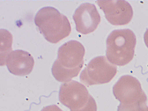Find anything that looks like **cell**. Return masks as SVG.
Instances as JSON below:
<instances>
[{
    "label": "cell",
    "instance_id": "obj_1",
    "mask_svg": "<svg viewBox=\"0 0 148 111\" xmlns=\"http://www.w3.org/2000/svg\"><path fill=\"white\" fill-rule=\"evenodd\" d=\"M85 53L84 45L76 40H72L61 45L51 69L56 79L66 83L77 76L84 65Z\"/></svg>",
    "mask_w": 148,
    "mask_h": 111
},
{
    "label": "cell",
    "instance_id": "obj_2",
    "mask_svg": "<svg viewBox=\"0 0 148 111\" xmlns=\"http://www.w3.org/2000/svg\"><path fill=\"white\" fill-rule=\"evenodd\" d=\"M34 23L47 41L57 44L69 36L71 32L70 22L66 16L55 8H42L36 14Z\"/></svg>",
    "mask_w": 148,
    "mask_h": 111
},
{
    "label": "cell",
    "instance_id": "obj_3",
    "mask_svg": "<svg viewBox=\"0 0 148 111\" xmlns=\"http://www.w3.org/2000/svg\"><path fill=\"white\" fill-rule=\"evenodd\" d=\"M136 44V35L131 29L114 30L106 40L107 59L114 65H126L133 59Z\"/></svg>",
    "mask_w": 148,
    "mask_h": 111
},
{
    "label": "cell",
    "instance_id": "obj_4",
    "mask_svg": "<svg viewBox=\"0 0 148 111\" xmlns=\"http://www.w3.org/2000/svg\"><path fill=\"white\" fill-rule=\"evenodd\" d=\"M59 100L71 111H97L94 99L84 85L71 80L61 85Z\"/></svg>",
    "mask_w": 148,
    "mask_h": 111
},
{
    "label": "cell",
    "instance_id": "obj_5",
    "mask_svg": "<svg viewBox=\"0 0 148 111\" xmlns=\"http://www.w3.org/2000/svg\"><path fill=\"white\" fill-rule=\"evenodd\" d=\"M113 92L120 102L117 111H124L146 104L147 96L139 81L132 76H121L113 87Z\"/></svg>",
    "mask_w": 148,
    "mask_h": 111
},
{
    "label": "cell",
    "instance_id": "obj_6",
    "mask_svg": "<svg viewBox=\"0 0 148 111\" xmlns=\"http://www.w3.org/2000/svg\"><path fill=\"white\" fill-rule=\"evenodd\" d=\"M116 73V66L106 57L101 56L91 60L81 73L80 80L87 86L106 84L111 82Z\"/></svg>",
    "mask_w": 148,
    "mask_h": 111
},
{
    "label": "cell",
    "instance_id": "obj_7",
    "mask_svg": "<svg viewBox=\"0 0 148 111\" xmlns=\"http://www.w3.org/2000/svg\"><path fill=\"white\" fill-rule=\"evenodd\" d=\"M106 18L113 25H124L132 21L133 11L129 2L125 1H97Z\"/></svg>",
    "mask_w": 148,
    "mask_h": 111
},
{
    "label": "cell",
    "instance_id": "obj_8",
    "mask_svg": "<svg viewBox=\"0 0 148 111\" xmlns=\"http://www.w3.org/2000/svg\"><path fill=\"white\" fill-rule=\"evenodd\" d=\"M73 17L76 31L84 35L94 32L101 22V16L96 6L89 3L81 5L75 10Z\"/></svg>",
    "mask_w": 148,
    "mask_h": 111
},
{
    "label": "cell",
    "instance_id": "obj_9",
    "mask_svg": "<svg viewBox=\"0 0 148 111\" xmlns=\"http://www.w3.org/2000/svg\"><path fill=\"white\" fill-rule=\"evenodd\" d=\"M34 64L33 57L30 53L21 49L14 50L6 58L8 70L15 75L24 76L29 75Z\"/></svg>",
    "mask_w": 148,
    "mask_h": 111
},
{
    "label": "cell",
    "instance_id": "obj_10",
    "mask_svg": "<svg viewBox=\"0 0 148 111\" xmlns=\"http://www.w3.org/2000/svg\"><path fill=\"white\" fill-rule=\"evenodd\" d=\"M1 66L6 64L8 55L12 51L13 37L11 33L5 29H1Z\"/></svg>",
    "mask_w": 148,
    "mask_h": 111
},
{
    "label": "cell",
    "instance_id": "obj_11",
    "mask_svg": "<svg viewBox=\"0 0 148 111\" xmlns=\"http://www.w3.org/2000/svg\"><path fill=\"white\" fill-rule=\"evenodd\" d=\"M41 111H63L58 106L56 105H52L44 107Z\"/></svg>",
    "mask_w": 148,
    "mask_h": 111
},
{
    "label": "cell",
    "instance_id": "obj_12",
    "mask_svg": "<svg viewBox=\"0 0 148 111\" xmlns=\"http://www.w3.org/2000/svg\"><path fill=\"white\" fill-rule=\"evenodd\" d=\"M124 111H148V107L146 104Z\"/></svg>",
    "mask_w": 148,
    "mask_h": 111
},
{
    "label": "cell",
    "instance_id": "obj_13",
    "mask_svg": "<svg viewBox=\"0 0 148 111\" xmlns=\"http://www.w3.org/2000/svg\"><path fill=\"white\" fill-rule=\"evenodd\" d=\"M144 41L146 45V46L148 48V28L146 30V32L144 34Z\"/></svg>",
    "mask_w": 148,
    "mask_h": 111
}]
</instances>
